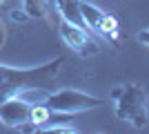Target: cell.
<instances>
[{
    "instance_id": "9c48e42d",
    "label": "cell",
    "mask_w": 149,
    "mask_h": 134,
    "mask_svg": "<svg viewBox=\"0 0 149 134\" xmlns=\"http://www.w3.org/2000/svg\"><path fill=\"white\" fill-rule=\"evenodd\" d=\"M38 132L76 134V132H78V128H74V125H71V121H49V123H45V125H40V128H38Z\"/></svg>"
},
{
    "instance_id": "3957f363",
    "label": "cell",
    "mask_w": 149,
    "mask_h": 134,
    "mask_svg": "<svg viewBox=\"0 0 149 134\" xmlns=\"http://www.w3.org/2000/svg\"><path fill=\"white\" fill-rule=\"evenodd\" d=\"M42 103L49 109L62 112V114H76V112H87V109H96V107H105L107 105L105 98L91 96L76 87H65V89H58V92H49Z\"/></svg>"
},
{
    "instance_id": "4fadbf2b",
    "label": "cell",
    "mask_w": 149,
    "mask_h": 134,
    "mask_svg": "<svg viewBox=\"0 0 149 134\" xmlns=\"http://www.w3.org/2000/svg\"><path fill=\"white\" fill-rule=\"evenodd\" d=\"M0 5H5V0H0Z\"/></svg>"
},
{
    "instance_id": "5b68a950",
    "label": "cell",
    "mask_w": 149,
    "mask_h": 134,
    "mask_svg": "<svg viewBox=\"0 0 149 134\" xmlns=\"http://www.w3.org/2000/svg\"><path fill=\"white\" fill-rule=\"evenodd\" d=\"M31 107H33V103H29L20 94L7 96L5 101H0V123L7 125V128H18L20 130L29 121Z\"/></svg>"
},
{
    "instance_id": "6da1fadb",
    "label": "cell",
    "mask_w": 149,
    "mask_h": 134,
    "mask_svg": "<svg viewBox=\"0 0 149 134\" xmlns=\"http://www.w3.org/2000/svg\"><path fill=\"white\" fill-rule=\"evenodd\" d=\"M62 65H65L62 56L47 60L42 65H33V67L0 65V101H5L7 96L18 94L27 87H47L58 78Z\"/></svg>"
},
{
    "instance_id": "8992f818",
    "label": "cell",
    "mask_w": 149,
    "mask_h": 134,
    "mask_svg": "<svg viewBox=\"0 0 149 134\" xmlns=\"http://www.w3.org/2000/svg\"><path fill=\"white\" fill-rule=\"evenodd\" d=\"M78 7H80V13H82V20H85V27H87L89 32L98 34L100 20H102V16H105V11H102V9H98L96 5H91V2H87V0H78Z\"/></svg>"
},
{
    "instance_id": "30bf717a",
    "label": "cell",
    "mask_w": 149,
    "mask_h": 134,
    "mask_svg": "<svg viewBox=\"0 0 149 134\" xmlns=\"http://www.w3.org/2000/svg\"><path fill=\"white\" fill-rule=\"evenodd\" d=\"M9 18H11L13 22H27V20H29V16H27L22 9H13V11H9Z\"/></svg>"
},
{
    "instance_id": "8fae6325",
    "label": "cell",
    "mask_w": 149,
    "mask_h": 134,
    "mask_svg": "<svg viewBox=\"0 0 149 134\" xmlns=\"http://www.w3.org/2000/svg\"><path fill=\"white\" fill-rule=\"evenodd\" d=\"M136 40L140 45H145V47H149V27L147 29H140V32L136 34Z\"/></svg>"
},
{
    "instance_id": "52a82bcc",
    "label": "cell",
    "mask_w": 149,
    "mask_h": 134,
    "mask_svg": "<svg viewBox=\"0 0 149 134\" xmlns=\"http://www.w3.org/2000/svg\"><path fill=\"white\" fill-rule=\"evenodd\" d=\"M98 36L105 38L107 43H111V45L120 43V25H118V20H116V16H111V13H105V16H102Z\"/></svg>"
},
{
    "instance_id": "ba28073f",
    "label": "cell",
    "mask_w": 149,
    "mask_h": 134,
    "mask_svg": "<svg viewBox=\"0 0 149 134\" xmlns=\"http://www.w3.org/2000/svg\"><path fill=\"white\" fill-rule=\"evenodd\" d=\"M22 2V11L29 16V18H38V20H47V13H49V7L45 5L42 0H20Z\"/></svg>"
},
{
    "instance_id": "277c9868",
    "label": "cell",
    "mask_w": 149,
    "mask_h": 134,
    "mask_svg": "<svg viewBox=\"0 0 149 134\" xmlns=\"http://www.w3.org/2000/svg\"><path fill=\"white\" fill-rule=\"evenodd\" d=\"M58 34H60V38L65 40L71 51H76L78 56H96L100 51V45L89 36V32L85 27H78L74 22H67V20H58Z\"/></svg>"
},
{
    "instance_id": "7a4b0ae2",
    "label": "cell",
    "mask_w": 149,
    "mask_h": 134,
    "mask_svg": "<svg viewBox=\"0 0 149 134\" xmlns=\"http://www.w3.org/2000/svg\"><path fill=\"white\" fill-rule=\"evenodd\" d=\"M113 103V114L120 121L143 130L149 121V96L140 83H125L111 89L109 94Z\"/></svg>"
},
{
    "instance_id": "7c38bea8",
    "label": "cell",
    "mask_w": 149,
    "mask_h": 134,
    "mask_svg": "<svg viewBox=\"0 0 149 134\" xmlns=\"http://www.w3.org/2000/svg\"><path fill=\"white\" fill-rule=\"evenodd\" d=\"M42 2L49 7V11H54V0H42Z\"/></svg>"
}]
</instances>
